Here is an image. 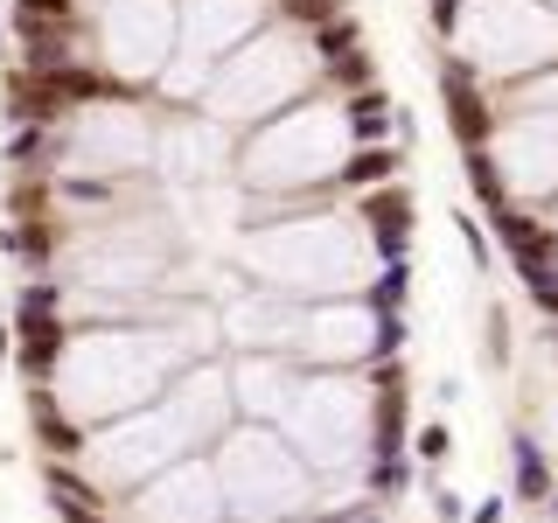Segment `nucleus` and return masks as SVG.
I'll list each match as a JSON object with an SVG mask.
<instances>
[{
	"mask_svg": "<svg viewBox=\"0 0 558 523\" xmlns=\"http://www.w3.org/2000/svg\"><path fill=\"white\" fill-rule=\"evenodd\" d=\"M502 510H510V496H502V488H496V496H482L475 510H468V523H502Z\"/></svg>",
	"mask_w": 558,
	"mask_h": 523,
	"instance_id": "aec40b11",
	"label": "nucleus"
},
{
	"mask_svg": "<svg viewBox=\"0 0 558 523\" xmlns=\"http://www.w3.org/2000/svg\"><path fill=\"white\" fill-rule=\"evenodd\" d=\"M551 461H545V440L531 433V418H517L510 426V502H523V510H545L551 496Z\"/></svg>",
	"mask_w": 558,
	"mask_h": 523,
	"instance_id": "ddd939ff",
	"label": "nucleus"
},
{
	"mask_svg": "<svg viewBox=\"0 0 558 523\" xmlns=\"http://www.w3.org/2000/svg\"><path fill=\"white\" fill-rule=\"evenodd\" d=\"M496 174L502 203L545 209L558 196V112H502L488 147H475Z\"/></svg>",
	"mask_w": 558,
	"mask_h": 523,
	"instance_id": "0eeeda50",
	"label": "nucleus"
},
{
	"mask_svg": "<svg viewBox=\"0 0 558 523\" xmlns=\"http://www.w3.org/2000/svg\"><path fill=\"white\" fill-rule=\"evenodd\" d=\"M433 516H440V523H468V510H461V496H453L447 482L433 488Z\"/></svg>",
	"mask_w": 558,
	"mask_h": 523,
	"instance_id": "6ab92c4d",
	"label": "nucleus"
},
{
	"mask_svg": "<svg viewBox=\"0 0 558 523\" xmlns=\"http://www.w3.org/2000/svg\"><path fill=\"white\" fill-rule=\"evenodd\" d=\"M223 516V488L209 453H182L168 461L154 482H140L126 502H119V523H217Z\"/></svg>",
	"mask_w": 558,
	"mask_h": 523,
	"instance_id": "1a4fd4ad",
	"label": "nucleus"
},
{
	"mask_svg": "<svg viewBox=\"0 0 558 523\" xmlns=\"http://www.w3.org/2000/svg\"><path fill=\"white\" fill-rule=\"evenodd\" d=\"M154 412L168 418L174 447L182 453H209L223 433L238 426V398H231V363L223 356H189L168 377V391L154 398Z\"/></svg>",
	"mask_w": 558,
	"mask_h": 523,
	"instance_id": "6e6552de",
	"label": "nucleus"
},
{
	"mask_svg": "<svg viewBox=\"0 0 558 523\" xmlns=\"http://www.w3.org/2000/svg\"><path fill=\"white\" fill-rule=\"evenodd\" d=\"M461 223V244H468V258H475V272H488L496 266V244H488V223L482 217H453Z\"/></svg>",
	"mask_w": 558,
	"mask_h": 523,
	"instance_id": "a211bd4d",
	"label": "nucleus"
},
{
	"mask_svg": "<svg viewBox=\"0 0 558 523\" xmlns=\"http://www.w3.org/2000/svg\"><path fill=\"white\" fill-rule=\"evenodd\" d=\"M510 356H517L510 314H502V301H488L482 307V363H488V370H510Z\"/></svg>",
	"mask_w": 558,
	"mask_h": 523,
	"instance_id": "2eb2a0df",
	"label": "nucleus"
},
{
	"mask_svg": "<svg viewBox=\"0 0 558 523\" xmlns=\"http://www.w3.org/2000/svg\"><path fill=\"white\" fill-rule=\"evenodd\" d=\"M217 523H252V516H217Z\"/></svg>",
	"mask_w": 558,
	"mask_h": 523,
	"instance_id": "b1692460",
	"label": "nucleus"
},
{
	"mask_svg": "<svg viewBox=\"0 0 558 523\" xmlns=\"http://www.w3.org/2000/svg\"><path fill=\"white\" fill-rule=\"evenodd\" d=\"M537 516H551V523H558V482H551V496H545V510H537Z\"/></svg>",
	"mask_w": 558,
	"mask_h": 523,
	"instance_id": "412c9836",
	"label": "nucleus"
},
{
	"mask_svg": "<svg viewBox=\"0 0 558 523\" xmlns=\"http://www.w3.org/2000/svg\"><path fill=\"white\" fill-rule=\"evenodd\" d=\"M545 223H551V238H558V196H551V203H545Z\"/></svg>",
	"mask_w": 558,
	"mask_h": 523,
	"instance_id": "4be33fe9",
	"label": "nucleus"
},
{
	"mask_svg": "<svg viewBox=\"0 0 558 523\" xmlns=\"http://www.w3.org/2000/svg\"><path fill=\"white\" fill-rule=\"evenodd\" d=\"M322 92V42L314 28H293V22H266L252 42H238L231 57L209 70V92H203V112L217 126H258V119L287 112Z\"/></svg>",
	"mask_w": 558,
	"mask_h": 523,
	"instance_id": "7ed1b4c3",
	"label": "nucleus"
},
{
	"mask_svg": "<svg viewBox=\"0 0 558 523\" xmlns=\"http://www.w3.org/2000/svg\"><path fill=\"white\" fill-rule=\"evenodd\" d=\"M356 154V126L336 92H314L287 112L258 119L231 147V182L244 203H287V196H336V174Z\"/></svg>",
	"mask_w": 558,
	"mask_h": 523,
	"instance_id": "f03ea898",
	"label": "nucleus"
},
{
	"mask_svg": "<svg viewBox=\"0 0 558 523\" xmlns=\"http://www.w3.org/2000/svg\"><path fill=\"white\" fill-rule=\"evenodd\" d=\"M336 14H349V0H272V22H293V28H328Z\"/></svg>",
	"mask_w": 558,
	"mask_h": 523,
	"instance_id": "dca6fc26",
	"label": "nucleus"
},
{
	"mask_svg": "<svg viewBox=\"0 0 558 523\" xmlns=\"http://www.w3.org/2000/svg\"><path fill=\"white\" fill-rule=\"evenodd\" d=\"M189 363L182 336L168 321H77L63 328V342L28 370L35 398V433H43L49 461H70L84 447V433L105 418L147 412L168 391V377Z\"/></svg>",
	"mask_w": 558,
	"mask_h": 523,
	"instance_id": "f257e3e1",
	"label": "nucleus"
},
{
	"mask_svg": "<svg viewBox=\"0 0 558 523\" xmlns=\"http://www.w3.org/2000/svg\"><path fill=\"white\" fill-rule=\"evenodd\" d=\"M398 168H405V147H356L349 154V168L336 174V196L342 203H356V196H371V188H384V182H398Z\"/></svg>",
	"mask_w": 558,
	"mask_h": 523,
	"instance_id": "4468645a",
	"label": "nucleus"
},
{
	"mask_svg": "<svg viewBox=\"0 0 558 523\" xmlns=\"http://www.w3.org/2000/svg\"><path fill=\"white\" fill-rule=\"evenodd\" d=\"M209 467H217L223 488V516H252V523H314V496H322V475L301 461V447L279 426H258V418H238L217 447H209Z\"/></svg>",
	"mask_w": 558,
	"mask_h": 523,
	"instance_id": "39448f33",
	"label": "nucleus"
},
{
	"mask_svg": "<svg viewBox=\"0 0 558 523\" xmlns=\"http://www.w3.org/2000/svg\"><path fill=\"white\" fill-rule=\"evenodd\" d=\"M293 384H301V363L279 356V349H238V356H231V398H238V418H258V426H272V418L287 412Z\"/></svg>",
	"mask_w": 558,
	"mask_h": 523,
	"instance_id": "9d476101",
	"label": "nucleus"
},
{
	"mask_svg": "<svg viewBox=\"0 0 558 523\" xmlns=\"http://www.w3.org/2000/svg\"><path fill=\"white\" fill-rule=\"evenodd\" d=\"M551 349H558V336H551Z\"/></svg>",
	"mask_w": 558,
	"mask_h": 523,
	"instance_id": "a878e982",
	"label": "nucleus"
},
{
	"mask_svg": "<svg viewBox=\"0 0 558 523\" xmlns=\"http://www.w3.org/2000/svg\"><path fill=\"white\" fill-rule=\"evenodd\" d=\"M537 523H551V516H537Z\"/></svg>",
	"mask_w": 558,
	"mask_h": 523,
	"instance_id": "393cba45",
	"label": "nucleus"
},
{
	"mask_svg": "<svg viewBox=\"0 0 558 523\" xmlns=\"http://www.w3.org/2000/svg\"><path fill=\"white\" fill-rule=\"evenodd\" d=\"M405 349V307H377L371 293H342V301H307L293 363L301 370H371V363Z\"/></svg>",
	"mask_w": 558,
	"mask_h": 523,
	"instance_id": "423d86ee",
	"label": "nucleus"
},
{
	"mask_svg": "<svg viewBox=\"0 0 558 523\" xmlns=\"http://www.w3.org/2000/svg\"><path fill=\"white\" fill-rule=\"evenodd\" d=\"M440 98H447V119H453V133H461V154H475L488 147V133H496V92L468 70L461 57H440Z\"/></svg>",
	"mask_w": 558,
	"mask_h": 523,
	"instance_id": "9b49d317",
	"label": "nucleus"
},
{
	"mask_svg": "<svg viewBox=\"0 0 558 523\" xmlns=\"http://www.w3.org/2000/svg\"><path fill=\"white\" fill-rule=\"evenodd\" d=\"M8 349H14V342H8V328H0V363H8Z\"/></svg>",
	"mask_w": 558,
	"mask_h": 523,
	"instance_id": "5701e85b",
	"label": "nucleus"
},
{
	"mask_svg": "<svg viewBox=\"0 0 558 523\" xmlns=\"http://www.w3.org/2000/svg\"><path fill=\"white\" fill-rule=\"evenodd\" d=\"M356 217L371 231L377 258H405V244H412V188L405 182H384L371 196H356Z\"/></svg>",
	"mask_w": 558,
	"mask_h": 523,
	"instance_id": "f8f14e48",
	"label": "nucleus"
},
{
	"mask_svg": "<svg viewBox=\"0 0 558 523\" xmlns=\"http://www.w3.org/2000/svg\"><path fill=\"white\" fill-rule=\"evenodd\" d=\"M412 453H418V461H426V467H440L447 453H453V433H447V418H433V426H418Z\"/></svg>",
	"mask_w": 558,
	"mask_h": 523,
	"instance_id": "f3484780",
	"label": "nucleus"
},
{
	"mask_svg": "<svg viewBox=\"0 0 558 523\" xmlns=\"http://www.w3.org/2000/svg\"><path fill=\"white\" fill-rule=\"evenodd\" d=\"M433 35L461 57L488 92L558 63V8L551 0H433Z\"/></svg>",
	"mask_w": 558,
	"mask_h": 523,
	"instance_id": "20e7f679",
	"label": "nucleus"
}]
</instances>
